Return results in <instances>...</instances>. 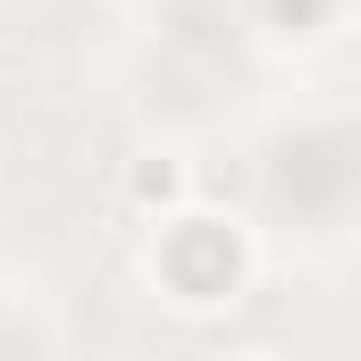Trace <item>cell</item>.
Returning <instances> with one entry per match:
<instances>
[{
  "mask_svg": "<svg viewBox=\"0 0 361 361\" xmlns=\"http://www.w3.org/2000/svg\"><path fill=\"white\" fill-rule=\"evenodd\" d=\"M143 277L169 311H227L252 294L261 277V244H252V219L235 210H210V202H185L177 219L143 227Z\"/></svg>",
  "mask_w": 361,
  "mask_h": 361,
  "instance_id": "cell-1",
  "label": "cell"
},
{
  "mask_svg": "<svg viewBox=\"0 0 361 361\" xmlns=\"http://www.w3.org/2000/svg\"><path fill=\"white\" fill-rule=\"evenodd\" d=\"M118 202H126V219L160 227V219H177L185 202H202V169L185 160L177 143H143V152L118 169Z\"/></svg>",
  "mask_w": 361,
  "mask_h": 361,
  "instance_id": "cell-2",
  "label": "cell"
},
{
  "mask_svg": "<svg viewBox=\"0 0 361 361\" xmlns=\"http://www.w3.org/2000/svg\"><path fill=\"white\" fill-rule=\"evenodd\" d=\"M261 17H269L286 42H319V34L345 17V0H261Z\"/></svg>",
  "mask_w": 361,
  "mask_h": 361,
  "instance_id": "cell-3",
  "label": "cell"
},
{
  "mask_svg": "<svg viewBox=\"0 0 361 361\" xmlns=\"http://www.w3.org/2000/svg\"><path fill=\"white\" fill-rule=\"evenodd\" d=\"M227 361H286V353H261V345H252V353H227Z\"/></svg>",
  "mask_w": 361,
  "mask_h": 361,
  "instance_id": "cell-4",
  "label": "cell"
}]
</instances>
